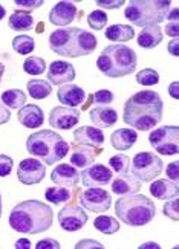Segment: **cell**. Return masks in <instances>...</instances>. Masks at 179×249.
Here are the masks:
<instances>
[{
  "mask_svg": "<svg viewBox=\"0 0 179 249\" xmlns=\"http://www.w3.org/2000/svg\"><path fill=\"white\" fill-rule=\"evenodd\" d=\"M26 88H28L29 96H31V98H34V100H45V98H48V96L51 95V92H52V88H51L49 81L38 80V78L29 80L28 84H26Z\"/></svg>",
  "mask_w": 179,
  "mask_h": 249,
  "instance_id": "obj_28",
  "label": "cell"
},
{
  "mask_svg": "<svg viewBox=\"0 0 179 249\" xmlns=\"http://www.w3.org/2000/svg\"><path fill=\"white\" fill-rule=\"evenodd\" d=\"M141 190V182L133 175H118V178L112 182V193L118 196H130Z\"/></svg>",
  "mask_w": 179,
  "mask_h": 249,
  "instance_id": "obj_22",
  "label": "cell"
},
{
  "mask_svg": "<svg viewBox=\"0 0 179 249\" xmlns=\"http://www.w3.org/2000/svg\"><path fill=\"white\" fill-rule=\"evenodd\" d=\"M18 121L22 123L26 128H38L45 123V115L43 110L36 104H25L22 109L18 110Z\"/></svg>",
  "mask_w": 179,
  "mask_h": 249,
  "instance_id": "obj_20",
  "label": "cell"
},
{
  "mask_svg": "<svg viewBox=\"0 0 179 249\" xmlns=\"http://www.w3.org/2000/svg\"><path fill=\"white\" fill-rule=\"evenodd\" d=\"M162 159L150 151H141L132 159V173L140 182H152L161 175Z\"/></svg>",
  "mask_w": 179,
  "mask_h": 249,
  "instance_id": "obj_8",
  "label": "cell"
},
{
  "mask_svg": "<svg viewBox=\"0 0 179 249\" xmlns=\"http://www.w3.org/2000/svg\"><path fill=\"white\" fill-rule=\"evenodd\" d=\"M88 222V214L84 211L83 207L78 205H66L58 211V223L61 230L68 232H73L81 230Z\"/></svg>",
  "mask_w": 179,
  "mask_h": 249,
  "instance_id": "obj_12",
  "label": "cell"
},
{
  "mask_svg": "<svg viewBox=\"0 0 179 249\" xmlns=\"http://www.w3.org/2000/svg\"><path fill=\"white\" fill-rule=\"evenodd\" d=\"M97 37L80 28L57 29L49 36L51 51L66 58L90 55L97 49Z\"/></svg>",
  "mask_w": 179,
  "mask_h": 249,
  "instance_id": "obj_3",
  "label": "cell"
},
{
  "mask_svg": "<svg viewBox=\"0 0 179 249\" xmlns=\"http://www.w3.org/2000/svg\"><path fill=\"white\" fill-rule=\"evenodd\" d=\"M109 165L117 175H127L130 168V158L118 153L109 159Z\"/></svg>",
  "mask_w": 179,
  "mask_h": 249,
  "instance_id": "obj_34",
  "label": "cell"
},
{
  "mask_svg": "<svg viewBox=\"0 0 179 249\" xmlns=\"http://www.w3.org/2000/svg\"><path fill=\"white\" fill-rule=\"evenodd\" d=\"M13 167H14V160L11 158L6 155H0V178L8 176L13 171Z\"/></svg>",
  "mask_w": 179,
  "mask_h": 249,
  "instance_id": "obj_41",
  "label": "cell"
},
{
  "mask_svg": "<svg viewBox=\"0 0 179 249\" xmlns=\"http://www.w3.org/2000/svg\"><path fill=\"white\" fill-rule=\"evenodd\" d=\"M73 139H75V142L80 145L98 148L104 142V133L97 127L83 125V127H78L77 130H73Z\"/></svg>",
  "mask_w": 179,
  "mask_h": 249,
  "instance_id": "obj_18",
  "label": "cell"
},
{
  "mask_svg": "<svg viewBox=\"0 0 179 249\" xmlns=\"http://www.w3.org/2000/svg\"><path fill=\"white\" fill-rule=\"evenodd\" d=\"M138 135L132 128H118L110 135V144L115 150H129L135 145Z\"/></svg>",
  "mask_w": 179,
  "mask_h": 249,
  "instance_id": "obj_24",
  "label": "cell"
},
{
  "mask_svg": "<svg viewBox=\"0 0 179 249\" xmlns=\"http://www.w3.org/2000/svg\"><path fill=\"white\" fill-rule=\"evenodd\" d=\"M45 197L48 202L58 205V203H66L68 200H71L72 193L65 187H51L45 191Z\"/></svg>",
  "mask_w": 179,
  "mask_h": 249,
  "instance_id": "obj_32",
  "label": "cell"
},
{
  "mask_svg": "<svg viewBox=\"0 0 179 249\" xmlns=\"http://www.w3.org/2000/svg\"><path fill=\"white\" fill-rule=\"evenodd\" d=\"M172 2L168 0H132L124 9V17L135 26H153L165 20Z\"/></svg>",
  "mask_w": 179,
  "mask_h": 249,
  "instance_id": "obj_7",
  "label": "cell"
},
{
  "mask_svg": "<svg viewBox=\"0 0 179 249\" xmlns=\"http://www.w3.org/2000/svg\"><path fill=\"white\" fill-rule=\"evenodd\" d=\"M167 49H168V52L172 53L173 57H178V38H173L170 43H168V46H167Z\"/></svg>",
  "mask_w": 179,
  "mask_h": 249,
  "instance_id": "obj_49",
  "label": "cell"
},
{
  "mask_svg": "<svg viewBox=\"0 0 179 249\" xmlns=\"http://www.w3.org/2000/svg\"><path fill=\"white\" fill-rule=\"evenodd\" d=\"M165 173L170 180L173 182H178V178H179V173H178V162H172V164H168L167 168H165Z\"/></svg>",
  "mask_w": 179,
  "mask_h": 249,
  "instance_id": "obj_44",
  "label": "cell"
},
{
  "mask_svg": "<svg viewBox=\"0 0 179 249\" xmlns=\"http://www.w3.org/2000/svg\"><path fill=\"white\" fill-rule=\"evenodd\" d=\"M14 248H17V249H29V248H33V245H31V242L28 239H18V240H16Z\"/></svg>",
  "mask_w": 179,
  "mask_h": 249,
  "instance_id": "obj_48",
  "label": "cell"
},
{
  "mask_svg": "<svg viewBox=\"0 0 179 249\" xmlns=\"http://www.w3.org/2000/svg\"><path fill=\"white\" fill-rule=\"evenodd\" d=\"M23 71L29 75H41L46 71V61L40 57H28L23 63Z\"/></svg>",
  "mask_w": 179,
  "mask_h": 249,
  "instance_id": "obj_35",
  "label": "cell"
},
{
  "mask_svg": "<svg viewBox=\"0 0 179 249\" xmlns=\"http://www.w3.org/2000/svg\"><path fill=\"white\" fill-rule=\"evenodd\" d=\"M167 17H168V21H178V9L173 8V9H172V13H170V16H167Z\"/></svg>",
  "mask_w": 179,
  "mask_h": 249,
  "instance_id": "obj_52",
  "label": "cell"
},
{
  "mask_svg": "<svg viewBox=\"0 0 179 249\" xmlns=\"http://www.w3.org/2000/svg\"><path fill=\"white\" fill-rule=\"evenodd\" d=\"M179 187L178 182H173L170 179H158L150 185V194L156 199L161 200H170L178 196Z\"/></svg>",
  "mask_w": 179,
  "mask_h": 249,
  "instance_id": "obj_23",
  "label": "cell"
},
{
  "mask_svg": "<svg viewBox=\"0 0 179 249\" xmlns=\"http://www.w3.org/2000/svg\"><path fill=\"white\" fill-rule=\"evenodd\" d=\"M136 83L141 86H155L160 83V73L150 68L143 69L136 73Z\"/></svg>",
  "mask_w": 179,
  "mask_h": 249,
  "instance_id": "obj_36",
  "label": "cell"
},
{
  "mask_svg": "<svg viewBox=\"0 0 179 249\" xmlns=\"http://www.w3.org/2000/svg\"><path fill=\"white\" fill-rule=\"evenodd\" d=\"M75 248H78V249H81V248H98V249H101L103 245H101L100 242H97V240L84 239V240H80V242L75 245Z\"/></svg>",
  "mask_w": 179,
  "mask_h": 249,
  "instance_id": "obj_45",
  "label": "cell"
},
{
  "mask_svg": "<svg viewBox=\"0 0 179 249\" xmlns=\"http://www.w3.org/2000/svg\"><path fill=\"white\" fill-rule=\"evenodd\" d=\"M92 100L97 106H109L113 103V93L110 90H98L95 95H92Z\"/></svg>",
  "mask_w": 179,
  "mask_h": 249,
  "instance_id": "obj_40",
  "label": "cell"
},
{
  "mask_svg": "<svg viewBox=\"0 0 179 249\" xmlns=\"http://www.w3.org/2000/svg\"><path fill=\"white\" fill-rule=\"evenodd\" d=\"M178 138H179V128L176 125H162L160 128L153 130L149 136L150 145L156 153L162 156H175L178 155Z\"/></svg>",
  "mask_w": 179,
  "mask_h": 249,
  "instance_id": "obj_9",
  "label": "cell"
},
{
  "mask_svg": "<svg viewBox=\"0 0 179 249\" xmlns=\"http://www.w3.org/2000/svg\"><path fill=\"white\" fill-rule=\"evenodd\" d=\"M57 98L66 107L75 109V107L83 104L84 100H86V92L81 88H78L77 84H65V86H61V88H58Z\"/></svg>",
  "mask_w": 179,
  "mask_h": 249,
  "instance_id": "obj_19",
  "label": "cell"
},
{
  "mask_svg": "<svg viewBox=\"0 0 179 249\" xmlns=\"http://www.w3.org/2000/svg\"><path fill=\"white\" fill-rule=\"evenodd\" d=\"M179 25L178 21H168V25L165 26V34L168 37H173V38H178V34H179Z\"/></svg>",
  "mask_w": 179,
  "mask_h": 249,
  "instance_id": "obj_46",
  "label": "cell"
},
{
  "mask_svg": "<svg viewBox=\"0 0 179 249\" xmlns=\"http://www.w3.org/2000/svg\"><path fill=\"white\" fill-rule=\"evenodd\" d=\"M80 121V112L72 107L60 106L54 107L49 115V124L58 130H71Z\"/></svg>",
  "mask_w": 179,
  "mask_h": 249,
  "instance_id": "obj_14",
  "label": "cell"
},
{
  "mask_svg": "<svg viewBox=\"0 0 179 249\" xmlns=\"http://www.w3.org/2000/svg\"><path fill=\"white\" fill-rule=\"evenodd\" d=\"M3 72H5V66L2 63H0V81H2V77H3Z\"/></svg>",
  "mask_w": 179,
  "mask_h": 249,
  "instance_id": "obj_54",
  "label": "cell"
},
{
  "mask_svg": "<svg viewBox=\"0 0 179 249\" xmlns=\"http://www.w3.org/2000/svg\"><path fill=\"white\" fill-rule=\"evenodd\" d=\"M88 25L95 29V31H101L103 28H106L107 25V14L101 9L92 11V13L88 16Z\"/></svg>",
  "mask_w": 179,
  "mask_h": 249,
  "instance_id": "obj_37",
  "label": "cell"
},
{
  "mask_svg": "<svg viewBox=\"0 0 179 249\" xmlns=\"http://www.w3.org/2000/svg\"><path fill=\"white\" fill-rule=\"evenodd\" d=\"M5 16H6V11H5V8L2 5H0V20H2Z\"/></svg>",
  "mask_w": 179,
  "mask_h": 249,
  "instance_id": "obj_53",
  "label": "cell"
},
{
  "mask_svg": "<svg viewBox=\"0 0 179 249\" xmlns=\"http://www.w3.org/2000/svg\"><path fill=\"white\" fill-rule=\"evenodd\" d=\"M104 36H106L107 40L125 43L135 37V29L130 25H112L104 31Z\"/></svg>",
  "mask_w": 179,
  "mask_h": 249,
  "instance_id": "obj_27",
  "label": "cell"
},
{
  "mask_svg": "<svg viewBox=\"0 0 179 249\" xmlns=\"http://www.w3.org/2000/svg\"><path fill=\"white\" fill-rule=\"evenodd\" d=\"M9 118H11V113H9V110L3 106V103L0 101V125L6 124L9 121Z\"/></svg>",
  "mask_w": 179,
  "mask_h": 249,
  "instance_id": "obj_47",
  "label": "cell"
},
{
  "mask_svg": "<svg viewBox=\"0 0 179 249\" xmlns=\"http://www.w3.org/2000/svg\"><path fill=\"white\" fill-rule=\"evenodd\" d=\"M95 3L104 9H117V8H121L125 2L124 0H97Z\"/></svg>",
  "mask_w": 179,
  "mask_h": 249,
  "instance_id": "obj_42",
  "label": "cell"
},
{
  "mask_svg": "<svg viewBox=\"0 0 179 249\" xmlns=\"http://www.w3.org/2000/svg\"><path fill=\"white\" fill-rule=\"evenodd\" d=\"M93 228L103 234H115L120 231V222L110 215H100L93 220Z\"/></svg>",
  "mask_w": 179,
  "mask_h": 249,
  "instance_id": "obj_31",
  "label": "cell"
},
{
  "mask_svg": "<svg viewBox=\"0 0 179 249\" xmlns=\"http://www.w3.org/2000/svg\"><path fill=\"white\" fill-rule=\"evenodd\" d=\"M112 171L103 164H92L80 173V179L83 180V185L88 188H98L107 187L112 182Z\"/></svg>",
  "mask_w": 179,
  "mask_h": 249,
  "instance_id": "obj_13",
  "label": "cell"
},
{
  "mask_svg": "<svg viewBox=\"0 0 179 249\" xmlns=\"http://www.w3.org/2000/svg\"><path fill=\"white\" fill-rule=\"evenodd\" d=\"M77 16V6L71 2H58L52 6L49 13V21L54 26H68Z\"/></svg>",
  "mask_w": 179,
  "mask_h": 249,
  "instance_id": "obj_16",
  "label": "cell"
},
{
  "mask_svg": "<svg viewBox=\"0 0 179 249\" xmlns=\"http://www.w3.org/2000/svg\"><path fill=\"white\" fill-rule=\"evenodd\" d=\"M0 217H2V197H0Z\"/></svg>",
  "mask_w": 179,
  "mask_h": 249,
  "instance_id": "obj_55",
  "label": "cell"
},
{
  "mask_svg": "<svg viewBox=\"0 0 179 249\" xmlns=\"http://www.w3.org/2000/svg\"><path fill=\"white\" fill-rule=\"evenodd\" d=\"M2 103L9 109H22L26 103V93L20 89H9L2 93Z\"/></svg>",
  "mask_w": 179,
  "mask_h": 249,
  "instance_id": "obj_30",
  "label": "cell"
},
{
  "mask_svg": "<svg viewBox=\"0 0 179 249\" xmlns=\"http://www.w3.org/2000/svg\"><path fill=\"white\" fill-rule=\"evenodd\" d=\"M168 93H170L175 100H178V83L176 81L170 84V88H168Z\"/></svg>",
  "mask_w": 179,
  "mask_h": 249,
  "instance_id": "obj_50",
  "label": "cell"
},
{
  "mask_svg": "<svg viewBox=\"0 0 179 249\" xmlns=\"http://www.w3.org/2000/svg\"><path fill=\"white\" fill-rule=\"evenodd\" d=\"M8 26L13 31L18 32H26L34 29V17L31 16V13H25V11H16L14 14L9 16Z\"/></svg>",
  "mask_w": 179,
  "mask_h": 249,
  "instance_id": "obj_26",
  "label": "cell"
},
{
  "mask_svg": "<svg viewBox=\"0 0 179 249\" xmlns=\"http://www.w3.org/2000/svg\"><path fill=\"white\" fill-rule=\"evenodd\" d=\"M54 213L49 205L40 200H25L13 208L9 226L20 234H41L51 228Z\"/></svg>",
  "mask_w": 179,
  "mask_h": 249,
  "instance_id": "obj_2",
  "label": "cell"
},
{
  "mask_svg": "<svg viewBox=\"0 0 179 249\" xmlns=\"http://www.w3.org/2000/svg\"><path fill=\"white\" fill-rule=\"evenodd\" d=\"M97 68L109 78L125 77L136 69V53L125 45H110L100 53Z\"/></svg>",
  "mask_w": 179,
  "mask_h": 249,
  "instance_id": "obj_5",
  "label": "cell"
},
{
  "mask_svg": "<svg viewBox=\"0 0 179 249\" xmlns=\"http://www.w3.org/2000/svg\"><path fill=\"white\" fill-rule=\"evenodd\" d=\"M95 162V156L90 150L83 148V145L80 148L73 150V153L71 156V165L75 168H86L89 165H92Z\"/></svg>",
  "mask_w": 179,
  "mask_h": 249,
  "instance_id": "obj_29",
  "label": "cell"
},
{
  "mask_svg": "<svg viewBox=\"0 0 179 249\" xmlns=\"http://www.w3.org/2000/svg\"><path fill=\"white\" fill-rule=\"evenodd\" d=\"M26 151L33 158L41 159L46 165H54L66 158L69 144L63 139V136L52 130H38L28 136Z\"/></svg>",
  "mask_w": 179,
  "mask_h": 249,
  "instance_id": "obj_4",
  "label": "cell"
},
{
  "mask_svg": "<svg viewBox=\"0 0 179 249\" xmlns=\"http://www.w3.org/2000/svg\"><path fill=\"white\" fill-rule=\"evenodd\" d=\"M46 176V165L36 158L23 159L18 164L17 178L23 185H36L40 183Z\"/></svg>",
  "mask_w": 179,
  "mask_h": 249,
  "instance_id": "obj_11",
  "label": "cell"
},
{
  "mask_svg": "<svg viewBox=\"0 0 179 249\" xmlns=\"http://www.w3.org/2000/svg\"><path fill=\"white\" fill-rule=\"evenodd\" d=\"M45 3V0H16L14 6L17 11H25V13H29V11H34L37 8H40Z\"/></svg>",
  "mask_w": 179,
  "mask_h": 249,
  "instance_id": "obj_38",
  "label": "cell"
},
{
  "mask_svg": "<svg viewBox=\"0 0 179 249\" xmlns=\"http://www.w3.org/2000/svg\"><path fill=\"white\" fill-rule=\"evenodd\" d=\"M115 213L118 219L129 226H144L150 223L156 214L155 203L144 194L123 196L115 202Z\"/></svg>",
  "mask_w": 179,
  "mask_h": 249,
  "instance_id": "obj_6",
  "label": "cell"
},
{
  "mask_svg": "<svg viewBox=\"0 0 179 249\" xmlns=\"http://www.w3.org/2000/svg\"><path fill=\"white\" fill-rule=\"evenodd\" d=\"M164 215H167L168 219H172L175 222H178L179 219V210H178V199H170L164 203Z\"/></svg>",
  "mask_w": 179,
  "mask_h": 249,
  "instance_id": "obj_39",
  "label": "cell"
},
{
  "mask_svg": "<svg viewBox=\"0 0 179 249\" xmlns=\"http://www.w3.org/2000/svg\"><path fill=\"white\" fill-rule=\"evenodd\" d=\"M162 40V31L158 25L145 26L138 34V45L144 49H152L158 46Z\"/></svg>",
  "mask_w": 179,
  "mask_h": 249,
  "instance_id": "obj_25",
  "label": "cell"
},
{
  "mask_svg": "<svg viewBox=\"0 0 179 249\" xmlns=\"http://www.w3.org/2000/svg\"><path fill=\"white\" fill-rule=\"evenodd\" d=\"M89 118H90V121L97 125V128H107L117 124L118 113L117 110L110 109L107 106H98L90 109Z\"/></svg>",
  "mask_w": 179,
  "mask_h": 249,
  "instance_id": "obj_21",
  "label": "cell"
},
{
  "mask_svg": "<svg viewBox=\"0 0 179 249\" xmlns=\"http://www.w3.org/2000/svg\"><path fill=\"white\" fill-rule=\"evenodd\" d=\"M13 48L17 53H20V55H28V53L34 51L36 41L29 36H17L13 40Z\"/></svg>",
  "mask_w": 179,
  "mask_h": 249,
  "instance_id": "obj_33",
  "label": "cell"
},
{
  "mask_svg": "<svg viewBox=\"0 0 179 249\" xmlns=\"http://www.w3.org/2000/svg\"><path fill=\"white\" fill-rule=\"evenodd\" d=\"M124 123L140 132L152 130L162 120V100L153 90H141L124 104Z\"/></svg>",
  "mask_w": 179,
  "mask_h": 249,
  "instance_id": "obj_1",
  "label": "cell"
},
{
  "mask_svg": "<svg viewBox=\"0 0 179 249\" xmlns=\"http://www.w3.org/2000/svg\"><path fill=\"white\" fill-rule=\"evenodd\" d=\"M37 249H58L60 248V243L58 240L55 239H43V240H40L37 245H36Z\"/></svg>",
  "mask_w": 179,
  "mask_h": 249,
  "instance_id": "obj_43",
  "label": "cell"
},
{
  "mask_svg": "<svg viewBox=\"0 0 179 249\" xmlns=\"http://www.w3.org/2000/svg\"><path fill=\"white\" fill-rule=\"evenodd\" d=\"M75 78V68L68 61H52L48 69V81L49 84H65L72 83Z\"/></svg>",
  "mask_w": 179,
  "mask_h": 249,
  "instance_id": "obj_15",
  "label": "cell"
},
{
  "mask_svg": "<svg viewBox=\"0 0 179 249\" xmlns=\"http://www.w3.org/2000/svg\"><path fill=\"white\" fill-rule=\"evenodd\" d=\"M140 248H141V249H145V248H155V249H158V248H160V245L155 243V242H145V243H143Z\"/></svg>",
  "mask_w": 179,
  "mask_h": 249,
  "instance_id": "obj_51",
  "label": "cell"
},
{
  "mask_svg": "<svg viewBox=\"0 0 179 249\" xmlns=\"http://www.w3.org/2000/svg\"><path fill=\"white\" fill-rule=\"evenodd\" d=\"M80 205L88 211L92 213H106L112 205V196L103 188H88L80 196Z\"/></svg>",
  "mask_w": 179,
  "mask_h": 249,
  "instance_id": "obj_10",
  "label": "cell"
},
{
  "mask_svg": "<svg viewBox=\"0 0 179 249\" xmlns=\"http://www.w3.org/2000/svg\"><path fill=\"white\" fill-rule=\"evenodd\" d=\"M51 180L57 183L58 187L72 188L80 182V173L77 171L75 167H72L69 164H60L58 167L52 170Z\"/></svg>",
  "mask_w": 179,
  "mask_h": 249,
  "instance_id": "obj_17",
  "label": "cell"
}]
</instances>
